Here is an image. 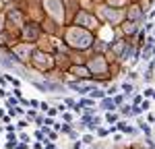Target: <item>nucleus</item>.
<instances>
[{
  "label": "nucleus",
  "instance_id": "36",
  "mask_svg": "<svg viewBox=\"0 0 155 149\" xmlns=\"http://www.w3.org/2000/svg\"><path fill=\"white\" fill-rule=\"evenodd\" d=\"M33 149H44V143H41V141H35V143H33Z\"/></svg>",
  "mask_w": 155,
  "mask_h": 149
},
{
  "label": "nucleus",
  "instance_id": "8",
  "mask_svg": "<svg viewBox=\"0 0 155 149\" xmlns=\"http://www.w3.org/2000/svg\"><path fill=\"white\" fill-rule=\"evenodd\" d=\"M68 74L77 77L79 81H83V79H89V77H91V71H89V66H83V64H81V66H77V64H74V66L68 68Z\"/></svg>",
  "mask_w": 155,
  "mask_h": 149
},
{
  "label": "nucleus",
  "instance_id": "2",
  "mask_svg": "<svg viewBox=\"0 0 155 149\" xmlns=\"http://www.w3.org/2000/svg\"><path fill=\"white\" fill-rule=\"evenodd\" d=\"M29 66L31 68H35L37 73L46 74L50 73L54 66H56V58H54V54H50V52H44V50L37 48L33 52V56H31V62H29Z\"/></svg>",
  "mask_w": 155,
  "mask_h": 149
},
{
  "label": "nucleus",
  "instance_id": "34",
  "mask_svg": "<svg viewBox=\"0 0 155 149\" xmlns=\"http://www.w3.org/2000/svg\"><path fill=\"white\" fill-rule=\"evenodd\" d=\"M107 133H110V131H106V128H97V135L99 137H106Z\"/></svg>",
  "mask_w": 155,
  "mask_h": 149
},
{
  "label": "nucleus",
  "instance_id": "28",
  "mask_svg": "<svg viewBox=\"0 0 155 149\" xmlns=\"http://www.w3.org/2000/svg\"><path fill=\"white\" fill-rule=\"evenodd\" d=\"M44 124H46V126H54V118L46 114V118H44Z\"/></svg>",
  "mask_w": 155,
  "mask_h": 149
},
{
  "label": "nucleus",
  "instance_id": "24",
  "mask_svg": "<svg viewBox=\"0 0 155 149\" xmlns=\"http://www.w3.org/2000/svg\"><path fill=\"white\" fill-rule=\"evenodd\" d=\"M62 101H64V106H68V108H74V104H77V101H74L72 98H64Z\"/></svg>",
  "mask_w": 155,
  "mask_h": 149
},
{
  "label": "nucleus",
  "instance_id": "4",
  "mask_svg": "<svg viewBox=\"0 0 155 149\" xmlns=\"http://www.w3.org/2000/svg\"><path fill=\"white\" fill-rule=\"evenodd\" d=\"M44 12L56 25H64V2L62 0H41Z\"/></svg>",
  "mask_w": 155,
  "mask_h": 149
},
{
  "label": "nucleus",
  "instance_id": "15",
  "mask_svg": "<svg viewBox=\"0 0 155 149\" xmlns=\"http://www.w3.org/2000/svg\"><path fill=\"white\" fill-rule=\"evenodd\" d=\"M137 124H139V128H141V131H143V133H145L147 137H151V128H149V124H145L143 120H139Z\"/></svg>",
  "mask_w": 155,
  "mask_h": 149
},
{
  "label": "nucleus",
  "instance_id": "16",
  "mask_svg": "<svg viewBox=\"0 0 155 149\" xmlns=\"http://www.w3.org/2000/svg\"><path fill=\"white\" fill-rule=\"evenodd\" d=\"M29 141H31V137L21 131V133H19V143H27V145H29Z\"/></svg>",
  "mask_w": 155,
  "mask_h": 149
},
{
  "label": "nucleus",
  "instance_id": "9",
  "mask_svg": "<svg viewBox=\"0 0 155 149\" xmlns=\"http://www.w3.org/2000/svg\"><path fill=\"white\" fill-rule=\"evenodd\" d=\"M99 106H101V110H106V112H114L116 110V104H114V99L110 98H104V99H99Z\"/></svg>",
  "mask_w": 155,
  "mask_h": 149
},
{
  "label": "nucleus",
  "instance_id": "11",
  "mask_svg": "<svg viewBox=\"0 0 155 149\" xmlns=\"http://www.w3.org/2000/svg\"><path fill=\"white\" fill-rule=\"evenodd\" d=\"M89 95H91V99H104V98H107L106 91H99V89H95V87H93V91H89Z\"/></svg>",
  "mask_w": 155,
  "mask_h": 149
},
{
  "label": "nucleus",
  "instance_id": "32",
  "mask_svg": "<svg viewBox=\"0 0 155 149\" xmlns=\"http://www.w3.org/2000/svg\"><path fill=\"white\" fill-rule=\"evenodd\" d=\"M39 104H41L39 99H29V106H31V108H37V110H39Z\"/></svg>",
  "mask_w": 155,
  "mask_h": 149
},
{
  "label": "nucleus",
  "instance_id": "37",
  "mask_svg": "<svg viewBox=\"0 0 155 149\" xmlns=\"http://www.w3.org/2000/svg\"><path fill=\"white\" fill-rule=\"evenodd\" d=\"M72 149H83V141H77V143L72 145Z\"/></svg>",
  "mask_w": 155,
  "mask_h": 149
},
{
  "label": "nucleus",
  "instance_id": "30",
  "mask_svg": "<svg viewBox=\"0 0 155 149\" xmlns=\"http://www.w3.org/2000/svg\"><path fill=\"white\" fill-rule=\"evenodd\" d=\"M17 131V126H12V124H4V133L8 135V133H15Z\"/></svg>",
  "mask_w": 155,
  "mask_h": 149
},
{
  "label": "nucleus",
  "instance_id": "26",
  "mask_svg": "<svg viewBox=\"0 0 155 149\" xmlns=\"http://www.w3.org/2000/svg\"><path fill=\"white\" fill-rule=\"evenodd\" d=\"M11 120H12V116H11V114H4V116L0 118V122H2V124H11Z\"/></svg>",
  "mask_w": 155,
  "mask_h": 149
},
{
  "label": "nucleus",
  "instance_id": "7",
  "mask_svg": "<svg viewBox=\"0 0 155 149\" xmlns=\"http://www.w3.org/2000/svg\"><path fill=\"white\" fill-rule=\"evenodd\" d=\"M87 66H89V71L91 74H106V60L101 58V56H93L91 60L87 62Z\"/></svg>",
  "mask_w": 155,
  "mask_h": 149
},
{
  "label": "nucleus",
  "instance_id": "33",
  "mask_svg": "<svg viewBox=\"0 0 155 149\" xmlns=\"http://www.w3.org/2000/svg\"><path fill=\"white\" fill-rule=\"evenodd\" d=\"M153 93H155V91L151 89V87H149V89H145V91H143V95H145V98H151Z\"/></svg>",
  "mask_w": 155,
  "mask_h": 149
},
{
  "label": "nucleus",
  "instance_id": "23",
  "mask_svg": "<svg viewBox=\"0 0 155 149\" xmlns=\"http://www.w3.org/2000/svg\"><path fill=\"white\" fill-rule=\"evenodd\" d=\"M48 110H50V104H48V101H41V104H39V112H41V114H46Z\"/></svg>",
  "mask_w": 155,
  "mask_h": 149
},
{
  "label": "nucleus",
  "instance_id": "31",
  "mask_svg": "<svg viewBox=\"0 0 155 149\" xmlns=\"http://www.w3.org/2000/svg\"><path fill=\"white\" fill-rule=\"evenodd\" d=\"M8 95H11V91H6L4 87H0V98H2V99H6Z\"/></svg>",
  "mask_w": 155,
  "mask_h": 149
},
{
  "label": "nucleus",
  "instance_id": "6",
  "mask_svg": "<svg viewBox=\"0 0 155 149\" xmlns=\"http://www.w3.org/2000/svg\"><path fill=\"white\" fill-rule=\"evenodd\" d=\"M74 23L79 25V27H85V29H93V27H97V21L91 17V15H89V12H85V11H79V12H77Z\"/></svg>",
  "mask_w": 155,
  "mask_h": 149
},
{
  "label": "nucleus",
  "instance_id": "1",
  "mask_svg": "<svg viewBox=\"0 0 155 149\" xmlns=\"http://www.w3.org/2000/svg\"><path fill=\"white\" fill-rule=\"evenodd\" d=\"M64 41H66L68 48L87 50V48H91V44H93V35L89 33V29L79 27V25H72V27L64 29Z\"/></svg>",
  "mask_w": 155,
  "mask_h": 149
},
{
  "label": "nucleus",
  "instance_id": "20",
  "mask_svg": "<svg viewBox=\"0 0 155 149\" xmlns=\"http://www.w3.org/2000/svg\"><path fill=\"white\" fill-rule=\"evenodd\" d=\"M122 93H132V83H122Z\"/></svg>",
  "mask_w": 155,
  "mask_h": 149
},
{
  "label": "nucleus",
  "instance_id": "29",
  "mask_svg": "<svg viewBox=\"0 0 155 149\" xmlns=\"http://www.w3.org/2000/svg\"><path fill=\"white\" fill-rule=\"evenodd\" d=\"M112 99H114V104H116V106H122V101H124V98H122V95H118V93H116Z\"/></svg>",
  "mask_w": 155,
  "mask_h": 149
},
{
  "label": "nucleus",
  "instance_id": "14",
  "mask_svg": "<svg viewBox=\"0 0 155 149\" xmlns=\"http://www.w3.org/2000/svg\"><path fill=\"white\" fill-rule=\"evenodd\" d=\"M118 128L122 131V133H134V128H130V126L124 122V120H120V122H118Z\"/></svg>",
  "mask_w": 155,
  "mask_h": 149
},
{
  "label": "nucleus",
  "instance_id": "35",
  "mask_svg": "<svg viewBox=\"0 0 155 149\" xmlns=\"http://www.w3.org/2000/svg\"><path fill=\"white\" fill-rule=\"evenodd\" d=\"M149 106H151V104H149V101H147V99H145L143 104H141V108H143V112H147V110H149Z\"/></svg>",
  "mask_w": 155,
  "mask_h": 149
},
{
  "label": "nucleus",
  "instance_id": "5",
  "mask_svg": "<svg viewBox=\"0 0 155 149\" xmlns=\"http://www.w3.org/2000/svg\"><path fill=\"white\" fill-rule=\"evenodd\" d=\"M41 35H44V33H41V25H37V23H27L23 29H21L23 41H29V44H37Z\"/></svg>",
  "mask_w": 155,
  "mask_h": 149
},
{
  "label": "nucleus",
  "instance_id": "41",
  "mask_svg": "<svg viewBox=\"0 0 155 149\" xmlns=\"http://www.w3.org/2000/svg\"><path fill=\"white\" fill-rule=\"evenodd\" d=\"M153 98H155V93H153Z\"/></svg>",
  "mask_w": 155,
  "mask_h": 149
},
{
  "label": "nucleus",
  "instance_id": "13",
  "mask_svg": "<svg viewBox=\"0 0 155 149\" xmlns=\"http://www.w3.org/2000/svg\"><path fill=\"white\" fill-rule=\"evenodd\" d=\"M116 120H118V114H114V112H107L106 114V122L107 124H116Z\"/></svg>",
  "mask_w": 155,
  "mask_h": 149
},
{
  "label": "nucleus",
  "instance_id": "22",
  "mask_svg": "<svg viewBox=\"0 0 155 149\" xmlns=\"http://www.w3.org/2000/svg\"><path fill=\"white\" fill-rule=\"evenodd\" d=\"M107 95H110V98H114V95H116V93H118V87L116 85H112V87H107V91H106Z\"/></svg>",
  "mask_w": 155,
  "mask_h": 149
},
{
  "label": "nucleus",
  "instance_id": "40",
  "mask_svg": "<svg viewBox=\"0 0 155 149\" xmlns=\"http://www.w3.org/2000/svg\"><path fill=\"white\" fill-rule=\"evenodd\" d=\"M2 116H4V112H2V110H0V118H2Z\"/></svg>",
  "mask_w": 155,
  "mask_h": 149
},
{
  "label": "nucleus",
  "instance_id": "18",
  "mask_svg": "<svg viewBox=\"0 0 155 149\" xmlns=\"http://www.w3.org/2000/svg\"><path fill=\"white\" fill-rule=\"evenodd\" d=\"M130 110H132V106H128V104H124V106L120 108V114H122V116H130Z\"/></svg>",
  "mask_w": 155,
  "mask_h": 149
},
{
  "label": "nucleus",
  "instance_id": "38",
  "mask_svg": "<svg viewBox=\"0 0 155 149\" xmlns=\"http://www.w3.org/2000/svg\"><path fill=\"white\" fill-rule=\"evenodd\" d=\"M145 141H147V145H149V149H155V143L151 141V139H145Z\"/></svg>",
  "mask_w": 155,
  "mask_h": 149
},
{
  "label": "nucleus",
  "instance_id": "25",
  "mask_svg": "<svg viewBox=\"0 0 155 149\" xmlns=\"http://www.w3.org/2000/svg\"><path fill=\"white\" fill-rule=\"evenodd\" d=\"M17 145H19L17 141H6L4 143V149H17Z\"/></svg>",
  "mask_w": 155,
  "mask_h": 149
},
{
  "label": "nucleus",
  "instance_id": "3",
  "mask_svg": "<svg viewBox=\"0 0 155 149\" xmlns=\"http://www.w3.org/2000/svg\"><path fill=\"white\" fill-rule=\"evenodd\" d=\"M35 50H37L35 44H29V41H15L11 48H8V52H11V54L21 62V64H29V62H31V56H33V52H35Z\"/></svg>",
  "mask_w": 155,
  "mask_h": 149
},
{
  "label": "nucleus",
  "instance_id": "27",
  "mask_svg": "<svg viewBox=\"0 0 155 149\" xmlns=\"http://www.w3.org/2000/svg\"><path fill=\"white\" fill-rule=\"evenodd\" d=\"M58 106H56V108H50V110L48 112H46V114H48V116H52V118H54V116H58Z\"/></svg>",
  "mask_w": 155,
  "mask_h": 149
},
{
  "label": "nucleus",
  "instance_id": "21",
  "mask_svg": "<svg viewBox=\"0 0 155 149\" xmlns=\"http://www.w3.org/2000/svg\"><path fill=\"white\" fill-rule=\"evenodd\" d=\"M27 124H29L27 118H25V120H19V122H17V131H25V128H27Z\"/></svg>",
  "mask_w": 155,
  "mask_h": 149
},
{
  "label": "nucleus",
  "instance_id": "10",
  "mask_svg": "<svg viewBox=\"0 0 155 149\" xmlns=\"http://www.w3.org/2000/svg\"><path fill=\"white\" fill-rule=\"evenodd\" d=\"M122 31H124L126 35H134V33L139 31V27H137V23H134V21H126V23L122 25Z\"/></svg>",
  "mask_w": 155,
  "mask_h": 149
},
{
  "label": "nucleus",
  "instance_id": "12",
  "mask_svg": "<svg viewBox=\"0 0 155 149\" xmlns=\"http://www.w3.org/2000/svg\"><path fill=\"white\" fill-rule=\"evenodd\" d=\"M37 116H39V114L35 112V108H31V110H29L27 114H25V118H27L29 122H35V118H37Z\"/></svg>",
  "mask_w": 155,
  "mask_h": 149
},
{
  "label": "nucleus",
  "instance_id": "19",
  "mask_svg": "<svg viewBox=\"0 0 155 149\" xmlns=\"http://www.w3.org/2000/svg\"><path fill=\"white\" fill-rule=\"evenodd\" d=\"M62 120H64V122H68V124H71L72 120H74V116H72L71 112H62Z\"/></svg>",
  "mask_w": 155,
  "mask_h": 149
},
{
  "label": "nucleus",
  "instance_id": "17",
  "mask_svg": "<svg viewBox=\"0 0 155 149\" xmlns=\"http://www.w3.org/2000/svg\"><path fill=\"white\" fill-rule=\"evenodd\" d=\"M81 141H83V145H91V143H93V135H91V133H85Z\"/></svg>",
  "mask_w": 155,
  "mask_h": 149
},
{
  "label": "nucleus",
  "instance_id": "39",
  "mask_svg": "<svg viewBox=\"0 0 155 149\" xmlns=\"http://www.w3.org/2000/svg\"><path fill=\"white\" fill-rule=\"evenodd\" d=\"M2 133H4V126H2V124H0V135H2Z\"/></svg>",
  "mask_w": 155,
  "mask_h": 149
}]
</instances>
